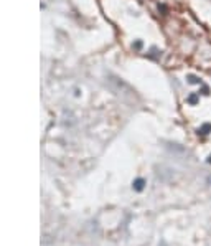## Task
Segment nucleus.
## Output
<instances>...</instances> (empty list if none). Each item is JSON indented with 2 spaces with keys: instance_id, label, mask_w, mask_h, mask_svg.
<instances>
[{
  "instance_id": "3",
  "label": "nucleus",
  "mask_w": 211,
  "mask_h": 246,
  "mask_svg": "<svg viewBox=\"0 0 211 246\" xmlns=\"http://www.w3.org/2000/svg\"><path fill=\"white\" fill-rule=\"evenodd\" d=\"M188 83L190 84H201V79L196 74H188Z\"/></svg>"
},
{
  "instance_id": "1",
  "label": "nucleus",
  "mask_w": 211,
  "mask_h": 246,
  "mask_svg": "<svg viewBox=\"0 0 211 246\" xmlns=\"http://www.w3.org/2000/svg\"><path fill=\"white\" fill-rule=\"evenodd\" d=\"M186 103L191 104V106L198 104V103H200V94H196V93H191V94H188V98H186Z\"/></svg>"
},
{
  "instance_id": "2",
  "label": "nucleus",
  "mask_w": 211,
  "mask_h": 246,
  "mask_svg": "<svg viewBox=\"0 0 211 246\" xmlns=\"http://www.w3.org/2000/svg\"><path fill=\"white\" fill-rule=\"evenodd\" d=\"M211 132V124H203L200 129H198V134H201V136H206V134Z\"/></svg>"
},
{
  "instance_id": "4",
  "label": "nucleus",
  "mask_w": 211,
  "mask_h": 246,
  "mask_svg": "<svg viewBox=\"0 0 211 246\" xmlns=\"http://www.w3.org/2000/svg\"><path fill=\"white\" fill-rule=\"evenodd\" d=\"M144 185H145V182L142 178H137L135 182H134V188H135L137 192H140V190H144Z\"/></svg>"
},
{
  "instance_id": "5",
  "label": "nucleus",
  "mask_w": 211,
  "mask_h": 246,
  "mask_svg": "<svg viewBox=\"0 0 211 246\" xmlns=\"http://www.w3.org/2000/svg\"><path fill=\"white\" fill-rule=\"evenodd\" d=\"M201 93H203V94H209V88L208 86H203L201 88Z\"/></svg>"
},
{
  "instance_id": "7",
  "label": "nucleus",
  "mask_w": 211,
  "mask_h": 246,
  "mask_svg": "<svg viewBox=\"0 0 211 246\" xmlns=\"http://www.w3.org/2000/svg\"><path fill=\"white\" fill-rule=\"evenodd\" d=\"M208 163H211V155L208 157Z\"/></svg>"
},
{
  "instance_id": "6",
  "label": "nucleus",
  "mask_w": 211,
  "mask_h": 246,
  "mask_svg": "<svg viewBox=\"0 0 211 246\" xmlns=\"http://www.w3.org/2000/svg\"><path fill=\"white\" fill-rule=\"evenodd\" d=\"M206 182H208V185H211V175H208V178H206Z\"/></svg>"
}]
</instances>
